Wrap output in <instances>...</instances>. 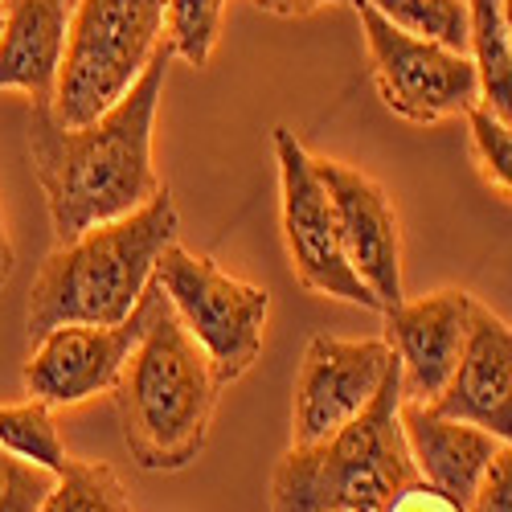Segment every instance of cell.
Wrapping results in <instances>:
<instances>
[{
	"label": "cell",
	"mask_w": 512,
	"mask_h": 512,
	"mask_svg": "<svg viewBox=\"0 0 512 512\" xmlns=\"http://www.w3.org/2000/svg\"><path fill=\"white\" fill-rule=\"evenodd\" d=\"M168 58H173L168 46H160L136 87L91 123L66 127L46 99L33 103L29 156L58 242L115 222L164 189L152 164V132L164 99Z\"/></svg>",
	"instance_id": "6da1fadb"
},
{
	"label": "cell",
	"mask_w": 512,
	"mask_h": 512,
	"mask_svg": "<svg viewBox=\"0 0 512 512\" xmlns=\"http://www.w3.org/2000/svg\"><path fill=\"white\" fill-rule=\"evenodd\" d=\"M144 300V336L115 381L119 426L127 451L144 472H181L209 439L222 377L156 279L148 283Z\"/></svg>",
	"instance_id": "7a4b0ae2"
},
{
	"label": "cell",
	"mask_w": 512,
	"mask_h": 512,
	"mask_svg": "<svg viewBox=\"0 0 512 512\" xmlns=\"http://www.w3.org/2000/svg\"><path fill=\"white\" fill-rule=\"evenodd\" d=\"M177 230L181 218L164 185L148 205L58 242L29 287V336L37 340L58 324L127 320L144 300L164 246L177 242Z\"/></svg>",
	"instance_id": "3957f363"
},
{
	"label": "cell",
	"mask_w": 512,
	"mask_h": 512,
	"mask_svg": "<svg viewBox=\"0 0 512 512\" xmlns=\"http://www.w3.org/2000/svg\"><path fill=\"white\" fill-rule=\"evenodd\" d=\"M414 480L402 435V373L394 365L353 422L320 443L287 447L271 480V512H381Z\"/></svg>",
	"instance_id": "277c9868"
},
{
	"label": "cell",
	"mask_w": 512,
	"mask_h": 512,
	"mask_svg": "<svg viewBox=\"0 0 512 512\" xmlns=\"http://www.w3.org/2000/svg\"><path fill=\"white\" fill-rule=\"evenodd\" d=\"M164 46V0H74L54 115L66 127L115 107Z\"/></svg>",
	"instance_id": "5b68a950"
},
{
	"label": "cell",
	"mask_w": 512,
	"mask_h": 512,
	"mask_svg": "<svg viewBox=\"0 0 512 512\" xmlns=\"http://www.w3.org/2000/svg\"><path fill=\"white\" fill-rule=\"evenodd\" d=\"M152 279L168 295L181 324L197 336V345L209 353L222 386L238 381L259 361L271 316V295L263 287L222 271L209 254L185 250L181 242L164 246Z\"/></svg>",
	"instance_id": "8992f818"
},
{
	"label": "cell",
	"mask_w": 512,
	"mask_h": 512,
	"mask_svg": "<svg viewBox=\"0 0 512 512\" xmlns=\"http://www.w3.org/2000/svg\"><path fill=\"white\" fill-rule=\"evenodd\" d=\"M353 13L369 46L377 95L398 119L443 123L451 115H467L480 103V78L472 54L390 25L365 0H353Z\"/></svg>",
	"instance_id": "52a82bcc"
},
{
	"label": "cell",
	"mask_w": 512,
	"mask_h": 512,
	"mask_svg": "<svg viewBox=\"0 0 512 512\" xmlns=\"http://www.w3.org/2000/svg\"><path fill=\"white\" fill-rule=\"evenodd\" d=\"M275 160H279V222L291 271L308 291L332 295V300L361 304L381 312L377 295L353 271L332 201L316 173V156L300 144L291 127H275Z\"/></svg>",
	"instance_id": "ba28073f"
},
{
	"label": "cell",
	"mask_w": 512,
	"mask_h": 512,
	"mask_svg": "<svg viewBox=\"0 0 512 512\" xmlns=\"http://www.w3.org/2000/svg\"><path fill=\"white\" fill-rule=\"evenodd\" d=\"M398 365L386 340H340L316 332L295 377L291 443H320L353 422Z\"/></svg>",
	"instance_id": "9c48e42d"
},
{
	"label": "cell",
	"mask_w": 512,
	"mask_h": 512,
	"mask_svg": "<svg viewBox=\"0 0 512 512\" xmlns=\"http://www.w3.org/2000/svg\"><path fill=\"white\" fill-rule=\"evenodd\" d=\"M148 324V300L119 324H58L37 336L25 365V394L46 406H78L115 390V381L140 345Z\"/></svg>",
	"instance_id": "30bf717a"
},
{
	"label": "cell",
	"mask_w": 512,
	"mask_h": 512,
	"mask_svg": "<svg viewBox=\"0 0 512 512\" xmlns=\"http://www.w3.org/2000/svg\"><path fill=\"white\" fill-rule=\"evenodd\" d=\"M316 173L324 181V193L332 201L340 242L353 271L361 283L377 295L381 312L406 300V283H402V226H398V209L390 193L381 189L369 173L340 160L316 156Z\"/></svg>",
	"instance_id": "8fae6325"
},
{
	"label": "cell",
	"mask_w": 512,
	"mask_h": 512,
	"mask_svg": "<svg viewBox=\"0 0 512 512\" xmlns=\"http://www.w3.org/2000/svg\"><path fill=\"white\" fill-rule=\"evenodd\" d=\"M476 295L459 287H443L418 300H402L386 308V345L398 357L402 398L431 406L451 381L467 332H472Z\"/></svg>",
	"instance_id": "7c38bea8"
},
{
	"label": "cell",
	"mask_w": 512,
	"mask_h": 512,
	"mask_svg": "<svg viewBox=\"0 0 512 512\" xmlns=\"http://www.w3.org/2000/svg\"><path fill=\"white\" fill-rule=\"evenodd\" d=\"M431 406L447 418L480 426L500 443H512V324H504L480 300L463 357Z\"/></svg>",
	"instance_id": "4fadbf2b"
},
{
	"label": "cell",
	"mask_w": 512,
	"mask_h": 512,
	"mask_svg": "<svg viewBox=\"0 0 512 512\" xmlns=\"http://www.w3.org/2000/svg\"><path fill=\"white\" fill-rule=\"evenodd\" d=\"M402 435H406L418 480L431 484L435 492H443L467 512L488 459L500 451V439L472 422L447 418L435 406L406 402V398H402Z\"/></svg>",
	"instance_id": "5bb4252c"
},
{
	"label": "cell",
	"mask_w": 512,
	"mask_h": 512,
	"mask_svg": "<svg viewBox=\"0 0 512 512\" xmlns=\"http://www.w3.org/2000/svg\"><path fill=\"white\" fill-rule=\"evenodd\" d=\"M74 0H9L0 25V91L54 103Z\"/></svg>",
	"instance_id": "9a60e30c"
},
{
	"label": "cell",
	"mask_w": 512,
	"mask_h": 512,
	"mask_svg": "<svg viewBox=\"0 0 512 512\" xmlns=\"http://www.w3.org/2000/svg\"><path fill=\"white\" fill-rule=\"evenodd\" d=\"M467 54L476 62L480 103L496 119L512 123V41L500 0H467Z\"/></svg>",
	"instance_id": "2e32d148"
},
{
	"label": "cell",
	"mask_w": 512,
	"mask_h": 512,
	"mask_svg": "<svg viewBox=\"0 0 512 512\" xmlns=\"http://www.w3.org/2000/svg\"><path fill=\"white\" fill-rule=\"evenodd\" d=\"M0 447L37 463V467H46V472H54V476H62L66 463H70L54 406L37 402V398L0 406Z\"/></svg>",
	"instance_id": "e0dca14e"
},
{
	"label": "cell",
	"mask_w": 512,
	"mask_h": 512,
	"mask_svg": "<svg viewBox=\"0 0 512 512\" xmlns=\"http://www.w3.org/2000/svg\"><path fill=\"white\" fill-rule=\"evenodd\" d=\"M41 512H132L115 467L99 459H70Z\"/></svg>",
	"instance_id": "ac0fdd59"
},
{
	"label": "cell",
	"mask_w": 512,
	"mask_h": 512,
	"mask_svg": "<svg viewBox=\"0 0 512 512\" xmlns=\"http://www.w3.org/2000/svg\"><path fill=\"white\" fill-rule=\"evenodd\" d=\"M226 0H164V46L189 66H209L222 41Z\"/></svg>",
	"instance_id": "d6986e66"
},
{
	"label": "cell",
	"mask_w": 512,
	"mask_h": 512,
	"mask_svg": "<svg viewBox=\"0 0 512 512\" xmlns=\"http://www.w3.org/2000/svg\"><path fill=\"white\" fill-rule=\"evenodd\" d=\"M390 25L467 54V0H365Z\"/></svg>",
	"instance_id": "ffe728a7"
},
{
	"label": "cell",
	"mask_w": 512,
	"mask_h": 512,
	"mask_svg": "<svg viewBox=\"0 0 512 512\" xmlns=\"http://www.w3.org/2000/svg\"><path fill=\"white\" fill-rule=\"evenodd\" d=\"M463 119H467V136H472V152L484 181L504 201H512V123L496 119L484 103H476Z\"/></svg>",
	"instance_id": "44dd1931"
},
{
	"label": "cell",
	"mask_w": 512,
	"mask_h": 512,
	"mask_svg": "<svg viewBox=\"0 0 512 512\" xmlns=\"http://www.w3.org/2000/svg\"><path fill=\"white\" fill-rule=\"evenodd\" d=\"M58 476L0 447V512H41Z\"/></svg>",
	"instance_id": "7402d4cb"
},
{
	"label": "cell",
	"mask_w": 512,
	"mask_h": 512,
	"mask_svg": "<svg viewBox=\"0 0 512 512\" xmlns=\"http://www.w3.org/2000/svg\"><path fill=\"white\" fill-rule=\"evenodd\" d=\"M467 512H512V443H500V451L488 459Z\"/></svg>",
	"instance_id": "603a6c76"
},
{
	"label": "cell",
	"mask_w": 512,
	"mask_h": 512,
	"mask_svg": "<svg viewBox=\"0 0 512 512\" xmlns=\"http://www.w3.org/2000/svg\"><path fill=\"white\" fill-rule=\"evenodd\" d=\"M381 512H463V508H459L455 500H447L443 492H435L431 484L414 480V484H406Z\"/></svg>",
	"instance_id": "cb8c5ba5"
},
{
	"label": "cell",
	"mask_w": 512,
	"mask_h": 512,
	"mask_svg": "<svg viewBox=\"0 0 512 512\" xmlns=\"http://www.w3.org/2000/svg\"><path fill=\"white\" fill-rule=\"evenodd\" d=\"M263 13H275V17H308L324 5H353V0H254Z\"/></svg>",
	"instance_id": "d4e9b609"
},
{
	"label": "cell",
	"mask_w": 512,
	"mask_h": 512,
	"mask_svg": "<svg viewBox=\"0 0 512 512\" xmlns=\"http://www.w3.org/2000/svg\"><path fill=\"white\" fill-rule=\"evenodd\" d=\"M17 271V250H13V238L5 230V218H0V287H5Z\"/></svg>",
	"instance_id": "484cf974"
},
{
	"label": "cell",
	"mask_w": 512,
	"mask_h": 512,
	"mask_svg": "<svg viewBox=\"0 0 512 512\" xmlns=\"http://www.w3.org/2000/svg\"><path fill=\"white\" fill-rule=\"evenodd\" d=\"M500 13H504V29H508V41H512V0H500Z\"/></svg>",
	"instance_id": "4316f807"
},
{
	"label": "cell",
	"mask_w": 512,
	"mask_h": 512,
	"mask_svg": "<svg viewBox=\"0 0 512 512\" xmlns=\"http://www.w3.org/2000/svg\"><path fill=\"white\" fill-rule=\"evenodd\" d=\"M5 9H9V0H0V25H5Z\"/></svg>",
	"instance_id": "83f0119b"
}]
</instances>
